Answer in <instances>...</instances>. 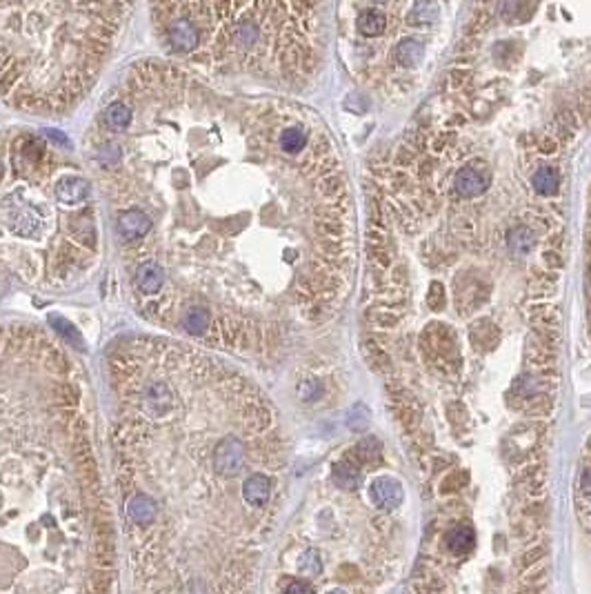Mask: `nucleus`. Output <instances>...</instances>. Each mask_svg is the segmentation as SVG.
<instances>
[{
	"label": "nucleus",
	"mask_w": 591,
	"mask_h": 594,
	"mask_svg": "<svg viewBox=\"0 0 591 594\" xmlns=\"http://www.w3.org/2000/svg\"><path fill=\"white\" fill-rule=\"evenodd\" d=\"M133 0H0V96L62 112L96 83Z\"/></svg>",
	"instance_id": "1"
},
{
	"label": "nucleus",
	"mask_w": 591,
	"mask_h": 594,
	"mask_svg": "<svg viewBox=\"0 0 591 594\" xmlns=\"http://www.w3.org/2000/svg\"><path fill=\"white\" fill-rule=\"evenodd\" d=\"M322 0H149L154 31L178 58L216 72L298 78L318 58Z\"/></svg>",
	"instance_id": "2"
},
{
	"label": "nucleus",
	"mask_w": 591,
	"mask_h": 594,
	"mask_svg": "<svg viewBox=\"0 0 591 594\" xmlns=\"http://www.w3.org/2000/svg\"><path fill=\"white\" fill-rule=\"evenodd\" d=\"M211 461H213V472L222 478H234L243 474L247 465V446L245 441L236 437V434H227L211 450Z\"/></svg>",
	"instance_id": "3"
},
{
	"label": "nucleus",
	"mask_w": 591,
	"mask_h": 594,
	"mask_svg": "<svg viewBox=\"0 0 591 594\" xmlns=\"http://www.w3.org/2000/svg\"><path fill=\"white\" fill-rule=\"evenodd\" d=\"M489 181H491V174L485 167V163L473 161V163L462 165L460 170L454 174L451 190L460 201H473L487 192Z\"/></svg>",
	"instance_id": "4"
},
{
	"label": "nucleus",
	"mask_w": 591,
	"mask_h": 594,
	"mask_svg": "<svg viewBox=\"0 0 591 594\" xmlns=\"http://www.w3.org/2000/svg\"><path fill=\"white\" fill-rule=\"evenodd\" d=\"M243 499L252 508H265L272 499V478L265 472H252L243 483Z\"/></svg>",
	"instance_id": "5"
},
{
	"label": "nucleus",
	"mask_w": 591,
	"mask_h": 594,
	"mask_svg": "<svg viewBox=\"0 0 591 594\" xmlns=\"http://www.w3.org/2000/svg\"><path fill=\"white\" fill-rule=\"evenodd\" d=\"M505 245H507L509 254L527 256V254H531L536 247H538V232H536V227L527 225V223H521V225H516V227H512L507 232Z\"/></svg>",
	"instance_id": "6"
},
{
	"label": "nucleus",
	"mask_w": 591,
	"mask_h": 594,
	"mask_svg": "<svg viewBox=\"0 0 591 594\" xmlns=\"http://www.w3.org/2000/svg\"><path fill=\"white\" fill-rule=\"evenodd\" d=\"M118 232L124 241H138L151 232V218L142 209H127L118 216Z\"/></svg>",
	"instance_id": "7"
},
{
	"label": "nucleus",
	"mask_w": 591,
	"mask_h": 594,
	"mask_svg": "<svg viewBox=\"0 0 591 594\" xmlns=\"http://www.w3.org/2000/svg\"><path fill=\"white\" fill-rule=\"evenodd\" d=\"M127 517L131 523H138V526H151V523L158 521V503L154 496H149L147 492H140L136 496H131L127 503Z\"/></svg>",
	"instance_id": "8"
},
{
	"label": "nucleus",
	"mask_w": 591,
	"mask_h": 594,
	"mask_svg": "<svg viewBox=\"0 0 591 594\" xmlns=\"http://www.w3.org/2000/svg\"><path fill=\"white\" fill-rule=\"evenodd\" d=\"M371 496L376 505H380L384 510H391V508H398L402 501V487L396 478L380 476V478H376L371 485Z\"/></svg>",
	"instance_id": "9"
},
{
	"label": "nucleus",
	"mask_w": 591,
	"mask_h": 594,
	"mask_svg": "<svg viewBox=\"0 0 591 594\" xmlns=\"http://www.w3.org/2000/svg\"><path fill=\"white\" fill-rule=\"evenodd\" d=\"M165 285V270L156 261H145L136 272V287L142 294H158Z\"/></svg>",
	"instance_id": "10"
},
{
	"label": "nucleus",
	"mask_w": 591,
	"mask_h": 594,
	"mask_svg": "<svg viewBox=\"0 0 591 594\" xmlns=\"http://www.w3.org/2000/svg\"><path fill=\"white\" fill-rule=\"evenodd\" d=\"M445 541L451 556H464L476 545V534H473V528L467 526V523H456V526H451L449 532H447Z\"/></svg>",
	"instance_id": "11"
},
{
	"label": "nucleus",
	"mask_w": 591,
	"mask_h": 594,
	"mask_svg": "<svg viewBox=\"0 0 591 594\" xmlns=\"http://www.w3.org/2000/svg\"><path fill=\"white\" fill-rule=\"evenodd\" d=\"M89 192H92V188H89V183L85 179H80V176H71V179H65L56 185V196L60 203H65V205L85 203Z\"/></svg>",
	"instance_id": "12"
},
{
	"label": "nucleus",
	"mask_w": 591,
	"mask_h": 594,
	"mask_svg": "<svg viewBox=\"0 0 591 594\" xmlns=\"http://www.w3.org/2000/svg\"><path fill=\"white\" fill-rule=\"evenodd\" d=\"M181 323L189 334L202 336L211 327V312L202 305H189L181 314Z\"/></svg>",
	"instance_id": "13"
},
{
	"label": "nucleus",
	"mask_w": 591,
	"mask_h": 594,
	"mask_svg": "<svg viewBox=\"0 0 591 594\" xmlns=\"http://www.w3.org/2000/svg\"><path fill=\"white\" fill-rule=\"evenodd\" d=\"M307 143H309V134L302 125L283 127L278 136V147L289 156H296V154H300L302 149H307Z\"/></svg>",
	"instance_id": "14"
},
{
	"label": "nucleus",
	"mask_w": 591,
	"mask_h": 594,
	"mask_svg": "<svg viewBox=\"0 0 591 594\" xmlns=\"http://www.w3.org/2000/svg\"><path fill=\"white\" fill-rule=\"evenodd\" d=\"M425 56V45L418 38H402L396 45V63L405 69L416 67Z\"/></svg>",
	"instance_id": "15"
},
{
	"label": "nucleus",
	"mask_w": 591,
	"mask_h": 594,
	"mask_svg": "<svg viewBox=\"0 0 591 594\" xmlns=\"http://www.w3.org/2000/svg\"><path fill=\"white\" fill-rule=\"evenodd\" d=\"M558 183H560L558 172H556V167H551V165L538 167V172H534V176H531L534 192L538 194V196H544V198H549L558 192Z\"/></svg>",
	"instance_id": "16"
},
{
	"label": "nucleus",
	"mask_w": 591,
	"mask_h": 594,
	"mask_svg": "<svg viewBox=\"0 0 591 594\" xmlns=\"http://www.w3.org/2000/svg\"><path fill=\"white\" fill-rule=\"evenodd\" d=\"M387 29V18L384 14L378 10H365L360 12V18H358V31L363 34L365 38H378Z\"/></svg>",
	"instance_id": "17"
},
{
	"label": "nucleus",
	"mask_w": 591,
	"mask_h": 594,
	"mask_svg": "<svg viewBox=\"0 0 591 594\" xmlns=\"http://www.w3.org/2000/svg\"><path fill=\"white\" fill-rule=\"evenodd\" d=\"M105 120H107V125H109V129L122 131V129L131 122V107H129V103H124V101L111 103L109 107H107V112H105Z\"/></svg>",
	"instance_id": "18"
},
{
	"label": "nucleus",
	"mask_w": 591,
	"mask_h": 594,
	"mask_svg": "<svg viewBox=\"0 0 591 594\" xmlns=\"http://www.w3.org/2000/svg\"><path fill=\"white\" fill-rule=\"evenodd\" d=\"M438 16H441V7H438L436 0H416L409 12L411 23L416 25H432Z\"/></svg>",
	"instance_id": "19"
},
{
	"label": "nucleus",
	"mask_w": 591,
	"mask_h": 594,
	"mask_svg": "<svg viewBox=\"0 0 591 594\" xmlns=\"http://www.w3.org/2000/svg\"><path fill=\"white\" fill-rule=\"evenodd\" d=\"M334 481L336 485L345 487V490H354V487L360 483V469L352 463H338L334 467Z\"/></svg>",
	"instance_id": "20"
},
{
	"label": "nucleus",
	"mask_w": 591,
	"mask_h": 594,
	"mask_svg": "<svg viewBox=\"0 0 591 594\" xmlns=\"http://www.w3.org/2000/svg\"><path fill=\"white\" fill-rule=\"evenodd\" d=\"M49 323H51V325H56V327H53V330L65 334V339H71V341H74L78 350H83V339H80V334L74 330V325L67 323L62 316H51V318H49Z\"/></svg>",
	"instance_id": "21"
},
{
	"label": "nucleus",
	"mask_w": 591,
	"mask_h": 594,
	"mask_svg": "<svg viewBox=\"0 0 591 594\" xmlns=\"http://www.w3.org/2000/svg\"><path fill=\"white\" fill-rule=\"evenodd\" d=\"M373 3H389V0H373Z\"/></svg>",
	"instance_id": "22"
},
{
	"label": "nucleus",
	"mask_w": 591,
	"mask_h": 594,
	"mask_svg": "<svg viewBox=\"0 0 591 594\" xmlns=\"http://www.w3.org/2000/svg\"><path fill=\"white\" fill-rule=\"evenodd\" d=\"M0 176H3V165H0Z\"/></svg>",
	"instance_id": "23"
}]
</instances>
